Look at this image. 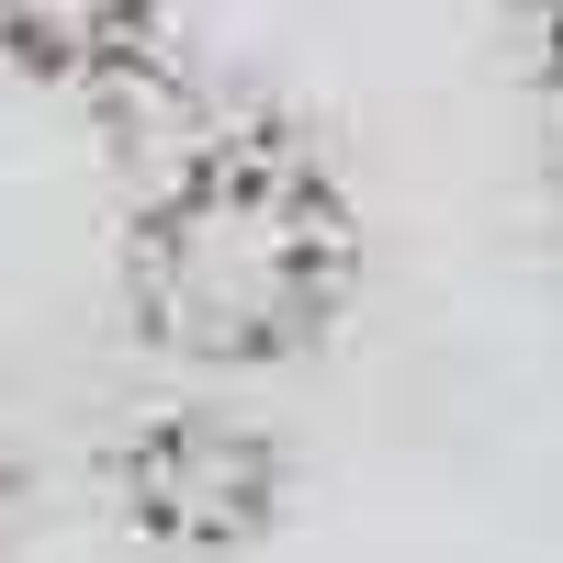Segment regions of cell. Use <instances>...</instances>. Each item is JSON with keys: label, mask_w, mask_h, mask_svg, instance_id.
<instances>
[{"label": "cell", "mask_w": 563, "mask_h": 563, "mask_svg": "<svg viewBox=\"0 0 563 563\" xmlns=\"http://www.w3.org/2000/svg\"><path fill=\"white\" fill-rule=\"evenodd\" d=\"M113 519L169 563H225L282 519V451L238 406H158L113 451Z\"/></svg>", "instance_id": "cell-2"}, {"label": "cell", "mask_w": 563, "mask_h": 563, "mask_svg": "<svg viewBox=\"0 0 563 563\" xmlns=\"http://www.w3.org/2000/svg\"><path fill=\"white\" fill-rule=\"evenodd\" d=\"M0 68L68 90V102H102V113L180 102L169 0H0Z\"/></svg>", "instance_id": "cell-3"}, {"label": "cell", "mask_w": 563, "mask_h": 563, "mask_svg": "<svg viewBox=\"0 0 563 563\" xmlns=\"http://www.w3.org/2000/svg\"><path fill=\"white\" fill-rule=\"evenodd\" d=\"M541 23H552V45H563V0H541Z\"/></svg>", "instance_id": "cell-5"}, {"label": "cell", "mask_w": 563, "mask_h": 563, "mask_svg": "<svg viewBox=\"0 0 563 563\" xmlns=\"http://www.w3.org/2000/svg\"><path fill=\"white\" fill-rule=\"evenodd\" d=\"M12 485H23V462H12V429H0V519H12Z\"/></svg>", "instance_id": "cell-4"}, {"label": "cell", "mask_w": 563, "mask_h": 563, "mask_svg": "<svg viewBox=\"0 0 563 563\" xmlns=\"http://www.w3.org/2000/svg\"><path fill=\"white\" fill-rule=\"evenodd\" d=\"M361 225L327 158L271 113H192L124 214V316L180 372H282L339 327Z\"/></svg>", "instance_id": "cell-1"}]
</instances>
